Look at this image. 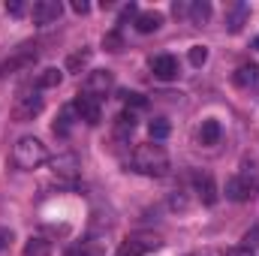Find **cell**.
<instances>
[{"mask_svg": "<svg viewBox=\"0 0 259 256\" xmlns=\"http://www.w3.org/2000/svg\"><path fill=\"white\" fill-rule=\"evenodd\" d=\"M24 256H52V241H46L39 235H30L24 241Z\"/></svg>", "mask_w": 259, "mask_h": 256, "instance_id": "16", "label": "cell"}, {"mask_svg": "<svg viewBox=\"0 0 259 256\" xmlns=\"http://www.w3.org/2000/svg\"><path fill=\"white\" fill-rule=\"evenodd\" d=\"M253 196H256V178L250 172L232 175L226 181V199H232V202H250Z\"/></svg>", "mask_w": 259, "mask_h": 256, "instance_id": "5", "label": "cell"}, {"mask_svg": "<svg viewBox=\"0 0 259 256\" xmlns=\"http://www.w3.org/2000/svg\"><path fill=\"white\" fill-rule=\"evenodd\" d=\"M69 115H72V109H64L61 112V118L55 121V136H66L69 133Z\"/></svg>", "mask_w": 259, "mask_h": 256, "instance_id": "26", "label": "cell"}, {"mask_svg": "<svg viewBox=\"0 0 259 256\" xmlns=\"http://www.w3.org/2000/svg\"><path fill=\"white\" fill-rule=\"evenodd\" d=\"M72 112H75L81 121H88V124H100V118H103L100 100H97V97H91V94H84V91H78V94H75V100H72Z\"/></svg>", "mask_w": 259, "mask_h": 256, "instance_id": "6", "label": "cell"}, {"mask_svg": "<svg viewBox=\"0 0 259 256\" xmlns=\"http://www.w3.org/2000/svg\"><path fill=\"white\" fill-rule=\"evenodd\" d=\"M103 49H106V52H121V49H124V39H121V33H118V30L106 33V36H103Z\"/></svg>", "mask_w": 259, "mask_h": 256, "instance_id": "24", "label": "cell"}, {"mask_svg": "<svg viewBox=\"0 0 259 256\" xmlns=\"http://www.w3.org/2000/svg\"><path fill=\"white\" fill-rule=\"evenodd\" d=\"M88 9H91V6H88L84 0H72V12H75V15H88Z\"/></svg>", "mask_w": 259, "mask_h": 256, "instance_id": "32", "label": "cell"}, {"mask_svg": "<svg viewBox=\"0 0 259 256\" xmlns=\"http://www.w3.org/2000/svg\"><path fill=\"white\" fill-rule=\"evenodd\" d=\"M49 163H52V172L61 175V178H72V175L81 169V166H78V157L69 154V151H66V154H58V157H52Z\"/></svg>", "mask_w": 259, "mask_h": 256, "instance_id": "12", "label": "cell"}, {"mask_svg": "<svg viewBox=\"0 0 259 256\" xmlns=\"http://www.w3.org/2000/svg\"><path fill=\"white\" fill-rule=\"evenodd\" d=\"M172 133V127H169V121L166 118H154L151 124H148V136L154 139V142H160V139H166Z\"/></svg>", "mask_w": 259, "mask_h": 256, "instance_id": "22", "label": "cell"}, {"mask_svg": "<svg viewBox=\"0 0 259 256\" xmlns=\"http://www.w3.org/2000/svg\"><path fill=\"white\" fill-rule=\"evenodd\" d=\"M235 84L238 88H256L259 84V66H241L235 72Z\"/></svg>", "mask_w": 259, "mask_h": 256, "instance_id": "18", "label": "cell"}, {"mask_svg": "<svg viewBox=\"0 0 259 256\" xmlns=\"http://www.w3.org/2000/svg\"><path fill=\"white\" fill-rule=\"evenodd\" d=\"M46 160H49V151H46V145H42L36 136H24V139H18L15 148H12V163H15L18 169H24V172L39 169Z\"/></svg>", "mask_w": 259, "mask_h": 256, "instance_id": "2", "label": "cell"}, {"mask_svg": "<svg viewBox=\"0 0 259 256\" xmlns=\"http://www.w3.org/2000/svg\"><path fill=\"white\" fill-rule=\"evenodd\" d=\"M160 24H163L160 12H139L136 15V30L139 33H154V30H160Z\"/></svg>", "mask_w": 259, "mask_h": 256, "instance_id": "14", "label": "cell"}, {"mask_svg": "<svg viewBox=\"0 0 259 256\" xmlns=\"http://www.w3.org/2000/svg\"><path fill=\"white\" fill-rule=\"evenodd\" d=\"M12 241V229H0V250H6Z\"/></svg>", "mask_w": 259, "mask_h": 256, "instance_id": "33", "label": "cell"}, {"mask_svg": "<svg viewBox=\"0 0 259 256\" xmlns=\"http://www.w3.org/2000/svg\"><path fill=\"white\" fill-rule=\"evenodd\" d=\"M39 112H42V97H39V91H33V88H24V91L15 97L12 118L24 124V121H33Z\"/></svg>", "mask_w": 259, "mask_h": 256, "instance_id": "4", "label": "cell"}, {"mask_svg": "<svg viewBox=\"0 0 259 256\" xmlns=\"http://www.w3.org/2000/svg\"><path fill=\"white\" fill-rule=\"evenodd\" d=\"M133 130H136V115H133V112H121L118 121H115V136H118V139H127Z\"/></svg>", "mask_w": 259, "mask_h": 256, "instance_id": "19", "label": "cell"}, {"mask_svg": "<svg viewBox=\"0 0 259 256\" xmlns=\"http://www.w3.org/2000/svg\"><path fill=\"white\" fill-rule=\"evenodd\" d=\"M61 81H64V72H61L58 66H49V69L39 72V81H36V84H39V88H58Z\"/></svg>", "mask_w": 259, "mask_h": 256, "instance_id": "20", "label": "cell"}, {"mask_svg": "<svg viewBox=\"0 0 259 256\" xmlns=\"http://www.w3.org/2000/svg\"><path fill=\"white\" fill-rule=\"evenodd\" d=\"M133 169L142 172V175H151V178H163L169 172V154L154 142L139 145L133 151Z\"/></svg>", "mask_w": 259, "mask_h": 256, "instance_id": "1", "label": "cell"}, {"mask_svg": "<svg viewBox=\"0 0 259 256\" xmlns=\"http://www.w3.org/2000/svg\"><path fill=\"white\" fill-rule=\"evenodd\" d=\"M256 49H259V36H256Z\"/></svg>", "mask_w": 259, "mask_h": 256, "instance_id": "35", "label": "cell"}, {"mask_svg": "<svg viewBox=\"0 0 259 256\" xmlns=\"http://www.w3.org/2000/svg\"><path fill=\"white\" fill-rule=\"evenodd\" d=\"M193 187H196V196H199L205 205H214V202H217V187H214V178H211L208 172H196Z\"/></svg>", "mask_w": 259, "mask_h": 256, "instance_id": "11", "label": "cell"}, {"mask_svg": "<svg viewBox=\"0 0 259 256\" xmlns=\"http://www.w3.org/2000/svg\"><path fill=\"white\" fill-rule=\"evenodd\" d=\"M163 241L157 235H133L127 238L121 247H118V256H148L151 250H157Z\"/></svg>", "mask_w": 259, "mask_h": 256, "instance_id": "7", "label": "cell"}, {"mask_svg": "<svg viewBox=\"0 0 259 256\" xmlns=\"http://www.w3.org/2000/svg\"><path fill=\"white\" fill-rule=\"evenodd\" d=\"M205 61H208V49H205V46H193V49H190V64L202 66Z\"/></svg>", "mask_w": 259, "mask_h": 256, "instance_id": "27", "label": "cell"}, {"mask_svg": "<svg viewBox=\"0 0 259 256\" xmlns=\"http://www.w3.org/2000/svg\"><path fill=\"white\" fill-rule=\"evenodd\" d=\"M151 69H154V75L160 78V81H172V78H178V61L172 58V55H157L154 61H151Z\"/></svg>", "mask_w": 259, "mask_h": 256, "instance_id": "10", "label": "cell"}, {"mask_svg": "<svg viewBox=\"0 0 259 256\" xmlns=\"http://www.w3.org/2000/svg\"><path fill=\"white\" fill-rule=\"evenodd\" d=\"M223 256H253V250H247V247H229V250H223Z\"/></svg>", "mask_w": 259, "mask_h": 256, "instance_id": "31", "label": "cell"}, {"mask_svg": "<svg viewBox=\"0 0 259 256\" xmlns=\"http://www.w3.org/2000/svg\"><path fill=\"white\" fill-rule=\"evenodd\" d=\"M187 9H190L187 3H175V6H172V12H175V15H187Z\"/></svg>", "mask_w": 259, "mask_h": 256, "instance_id": "34", "label": "cell"}, {"mask_svg": "<svg viewBox=\"0 0 259 256\" xmlns=\"http://www.w3.org/2000/svg\"><path fill=\"white\" fill-rule=\"evenodd\" d=\"M66 256H100V247L94 244V241H84V244H75V247H69Z\"/></svg>", "mask_w": 259, "mask_h": 256, "instance_id": "23", "label": "cell"}, {"mask_svg": "<svg viewBox=\"0 0 259 256\" xmlns=\"http://www.w3.org/2000/svg\"><path fill=\"white\" fill-rule=\"evenodd\" d=\"M36 58H39V49H36L33 42H24L12 58H6V61L0 64V78L15 75V72H21V69H30V66L36 64Z\"/></svg>", "mask_w": 259, "mask_h": 256, "instance_id": "3", "label": "cell"}, {"mask_svg": "<svg viewBox=\"0 0 259 256\" xmlns=\"http://www.w3.org/2000/svg\"><path fill=\"white\" fill-rule=\"evenodd\" d=\"M199 142H202V145H217V142H220V121H214V118L202 121V130H199Z\"/></svg>", "mask_w": 259, "mask_h": 256, "instance_id": "17", "label": "cell"}, {"mask_svg": "<svg viewBox=\"0 0 259 256\" xmlns=\"http://www.w3.org/2000/svg\"><path fill=\"white\" fill-rule=\"evenodd\" d=\"M121 97L127 100V106H136V109H142V106H145V97H142V94H133V91H124Z\"/></svg>", "mask_w": 259, "mask_h": 256, "instance_id": "29", "label": "cell"}, {"mask_svg": "<svg viewBox=\"0 0 259 256\" xmlns=\"http://www.w3.org/2000/svg\"><path fill=\"white\" fill-rule=\"evenodd\" d=\"M187 15H190V21H193L196 27L208 24V18H211V3H208V0H193L190 9H187Z\"/></svg>", "mask_w": 259, "mask_h": 256, "instance_id": "15", "label": "cell"}, {"mask_svg": "<svg viewBox=\"0 0 259 256\" xmlns=\"http://www.w3.org/2000/svg\"><path fill=\"white\" fill-rule=\"evenodd\" d=\"M6 12H9V15H24V3H21V0H9V3H6Z\"/></svg>", "mask_w": 259, "mask_h": 256, "instance_id": "30", "label": "cell"}, {"mask_svg": "<svg viewBox=\"0 0 259 256\" xmlns=\"http://www.w3.org/2000/svg\"><path fill=\"white\" fill-rule=\"evenodd\" d=\"M169 208H172V211H187V193L175 190L172 196H169Z\"/></svg>", "mask_w": 259, "mask_h": 256, "instance_id": "25", "label": "cell"}, {"mask_svg": "<svg viewBox=\"0 0 259 256\" xmlns=\"http://www.w3.org/2000/svg\"><path fill=\"white\" fill-rule=\"evenodd\" d=\"M88 64H91V52H88V49H81V52H72V55L66 58V69H69V72H81Z\"/></svg>", "mask_w": 259, "mask_h": 256, "instance_id": "21", "label": "cell"}, {"mask_svg": "<svg viewBox=\"0 0 259 256\" xmlns=\"http://www.w3.org/2000/svg\"><path fill=\"white\" fill-rule=\"evenodd\" d=\"M61 12H64V6L58 0H36L33 9H30V15H33L36 24H52V21L61 18Z\"/></svg>", "mask_w": 259, "mask_h": 256, "instance_id": "9", "label": "cell"}, {"mask_svg": "<svg viewBox=\"0 0 259 256\" xmlns=\"http://www.w3.org/2000/svg\"><path fill=\"white\" fill-rule=\"evenodd\" d=\"M112 84H115V78H112V72H109V69H94V72L84 78V88H81V91L100 100V97H106V91H109Z\"/></svg>", "mask_w": 259, "mask_h": 256, "instance_id": "8", "label": "cell"}, {"mask_svg": "<svg viewBox=\"0 0 259 256\" xmlns=\"http://www.w3.org/2000/svg\"><path fill=\"white\" fill-rule=\"evenodd\" d=\"M247 18H250V6H247V3H235V6L226 12V27H229V33H238V30L247 24Z\"/></svg>", "mask_w": 259, "mask_h": 256, "instance_id": "13", "label": "cell"}, {"mask_svg": "<svg viewBox=\"0 0 259 256\" xmlns=\"http://www.w3.org/2000/svg\"><path fill=\"white\" fill-rule=\"evenodd\" d=\"M244 247H247V250H256L259 247V226H253V229L244 232Z\"/></svg>", "mask_w": 259, "mask_h": 256, "instance_id": "28", "label": "cell"}]
</instances>
